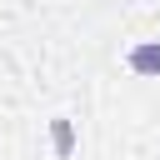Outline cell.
Instances as JSON below:
<instances>
[{
	"label": "cell",
	"mask_w": 160,
	"mask_h": 160,
	"mask_svg": "<svg viewBox=\"0 0 160 160\" xmlns=\"http://www.w3.org/2000/svg\"><path fill=\"white\" fill-rule=\"evenodd\" d=\"M125 65H130V75H140V80H160V40H135V45L125 50Z\"/></svg>",
	"instance_id": "1"
},
{
	"label": "cell",
	"mask_w": 160,
	"mask_h": 160,
	"mask_svg": "<svg viewBox=\"0 0 160 160\" xmlns=\"http://www.w3.org/2000/svg\"><path fill=\"white\" fill-rule=\"evenodd\" d=\"M50 150H55V160H70L75 155V120L70 115H55L50 120Z\"/></svg>",
	"instance_id": "2"
}]
</instances>
